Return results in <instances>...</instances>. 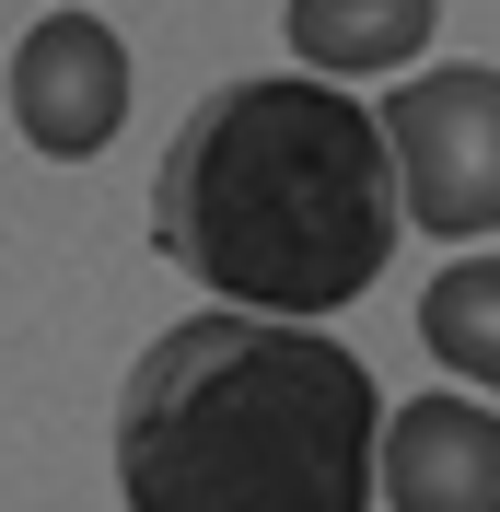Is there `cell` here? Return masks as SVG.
<instances>
[{
	"mask_svg": "<svg viewBox=\"0 0 500 512\" xmlns=\"http://www.w3.org/2000/svg\"><path fill=\"white\" fill-rule=\"evenodd\" d=\"M407 233L384 105L326 70H268L187 105L152 175V245L245 315H338L384 280Z\"/></svg>",
	"mask_w": 500,
	"mask_h": 512,
	"instance_id": "obj_1",
	"label": "cell"
},
{
	"mask_svg": "<svg viewBox=\"0 0 500 512\" xmlns=\"http://www.w3.org/2000/svg\"><path fill=\"white\" fill-rule=\"evenodd\" d=\"M128 512H373L384 396L349 338L303 315H187L117 396Z\"/></svg>",
	"mask_w": 500,
	"mask_h": 512,
	"instance_id": "obj_2",
	"label": "cell"
},
{
	"mask_svg": "<svg viewBox=\"0 0 500 512\" xmlns=\"http://www.w3.org/2000/svg\"><path fill=\"white\" fill-rule=\"evenodd\" d=\"M384 140H396L407 233L431 245H489L500 233V70H396L384 94Z\"/></svg>",
	"mask_w": 500,
	"mask_h": 512,
	"instance_id": "obj_3",
	"label": "cell"
},
{
	"mask_svg": "<svg viewBox=\"0 0 500 512\" xmlns=\"http://www.w3.org/2000/svg\"><path fill=\"white\" fill-rule=\"evenodd\" d=\"M12 128H24L47 163H94L128 128V47L94 12H47L12 47Z\"/></svg>",
	"mask_w": 500,
	"mask_h": 512,
	"instance_id": "obj_4",
	"label": "cell"
},
{
	"mask_svg": "<svg viewBox=\"0 0 500 512\" xmlns=\"http://www.w3.org/2000/svg\"><path fill=\"white\" fill-rule=\"evenodd\" d=\"M384 512H500V408L477 396L384 408Z\"/></svg>",
	"mask_w": 500,
	"mask_h": 512,
	"instance_id": "obj_5",
	"label": "cell"
},
{
	"mask_svg": "<svg viewBox=\"0 0 500 512\" xmlns=\"http://www.w3.org/2000/svg\"><path fill=\"white\" fill-rule=\"evenodd\" d=\"M431 24H442V0H291L280 12L291 59L326 70V82H396L431 47Z\"/></svg>",
	"mask_w": 500,
	"mask_h": 512,
	"instance_id": "obj_6",
	"label": "cell"
},
{
	"mask_svg": "<svg viewBox=\"0 0 500 512\" xmlns=\"http://www.w3.org/2000/svg\"><path fill=\"white\" fill-rule=\"evenodd\" d=\"M419 350L442 373H466L477 396H500V256H454L419 291Z\"/></svg>",
	"mask_w": 500,
	"mask_h": 512,
	"instance_id": "obj_7",
	"label": "cell"
}]
</instances>
